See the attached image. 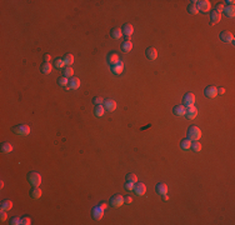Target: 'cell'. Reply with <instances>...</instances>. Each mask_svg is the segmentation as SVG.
<instances>
[{"instance_id":"cell-4","label":"cell","mask_w":235,"mask_h":225,"mask_svg":"<svg viewBox=\"0 0 235 225\" xmlns=\"http://www.w3.org/2000/svg\"><path fill=\"white\" fill-rule=\"evenodd\" d=\"M195 103V95L193 93H186L185 95L183 96V105L185 108H189V106H193Z\"/></svg>"},{"instance_id":"cell-15","label":"cell","mask_w":235,"mask_h":225,"mask_svg":"<svg viewBox=\"0 0 235 225\" xmlns=\"http://www.w3.org/2000/svg\"><path fill=\"white\" fill-rule=\"evenodd\" d=\"M103 215H104V209H102L99 205L95 206L94 209H93V218L95 220H100V219L103 218Z\"/></svg>"},{"instance_id":"cell-3","label":"cell","mask_w":235,"mask_h":225,"mask_svg":"<svg viewBox=\"0 0 235 225\" xmlns=\"http://www.w3.org/2000/svg\"><path fill=\"white\" fill-rule=\"evenodd\" d=\"M28 180L33 186H39L41 183V177L38 171H30L28 174Z\"/></svg>"},{"instance_id":"cell-49","label":"cell","mask_w":235,"mask_h":225,"mask_svg":"<svg viewBox=\"0 0 235 225\" xmlns=\"http://www.w3.org/2000/svg\"><path fill=\"white\" fill-rule=\"evenodd\" d=\"M0 188H4V181H3V180L0 181Z\"/></svg>"},{"instance_id":"cell-11","label":"cell","mask_w":235,"mask_h":225,"mask_svg":"<svg viewBox=\"0 0 235 225\" xmlns=\"http://www.w3.org/2000/svg\"><path fill=\"white\" fill-rule=\"evenodd\" d=\"M145 55H146V58L149 60H155L156 58H158V52H156V49L155 48H148L146 50H145Z\"/></svg>"},{"instance_id":"cell-8","label":"cell","mask_w":235,"mask_h":225,"mask_svg":"<svg viewBox=\"0 0 235 225\" xmlns=\"http://www.w3.org/2000/svg\"><path fill=\"white\" fill-rule=\"evenodd\" d=\"M196 6H198L199 11L206 13L210 10V2H208V0H199V2H196Z\"/></svg>"},{"instance_id":"cell-34","label":"cell","mask_w":235,"mask_h":225,"mask_svg":"<svg viewBox=\"0 0 235 225\" xmlns=\"http://www.w3.org/2000/svg\"><path fill=\"white\" fill-rule=\"evenodd\" d=\"M136 181H138V178H136V175L134 174V173H129L127 175V183H130V184H135Z\"/></svg>"},{"instance_id":"cell-40","label":"cell","mask_w":235,"mask_h":225,"mask_svg":"<svg viewBox=\"0 0 235 225\" xmlns=\"http://www.w3.org/2000/svg\"><path fill=\"white\" fill-rule=\"evenodd\" d=\"M224 8H225V5L224 4H218L216 5V8H215V11H218V13H223L224 11Z\"/></svg>"},{"instance_id":"cell-21","label":"cell","mask_w":235,"mask_h":225,"mask_svg":"<svg viewBox=\"0 0 235 225\" xmlns=\"http://www.w3.org/2000/svg\"><path fill=\"white\" fill-rule=\"evenodd\" d=\"M110 35H111V38H114V39H120V38L123 36L121 28H118V27L113 28V29L110 30Z\"/></svg>"},{"instance_id":"cell-6","label":"cell","mask_w":235,"mask_h":225,"mask_svg":"<svg viewBox=\"0 0 235 225\" xmlns=\"http://www.w3.org/2000/svg\"><path fill=\"white\" fill-rule=\"evenodd\" d=\"M219 38H220L221 41H224V43H234V35H233V33H230V31L223 30L220 33Z\"/></svg>"},{"instance_id":"cell-19","label":"cell","mask_w":235,"mask_h":225,"mask_svg":"<svg viewBox=\"0 0 235 225\" xmlns=\"http://www.w3.org/2000/svg\"><path fill=\"white\" fill-rule=\"evenodd\" d=\"M155 190H156V193L160 194V195L168 194V186H166V184H164V183H159V184L155 186Z\"/></svg>"},{"instance_id":"cell-26","label":"cell","mask_w":235,"mask_h":225,"mask_svg":"<svg viewBox=\"0 0 235 225\" xmlns=\"http://www.w3.org/2000/svg\"><path fill=\"white\" fill-rule=\"evenodd\" d=\"M131 49H133V43L130 40H125L124 43L121 44V50H123V52H125V53H129Z\"/></svg>"},{"instance_id":"cell-41","label":"cell","mask_w":235,"mask_h":225,"mask_svg":"<svg viewBox=\"0 0 235 225\" xmlns=\"http://www.w3.org/2000/svg\"><path fill=\"white\" fill-rule=\"evenodd\" d=\"M0 220H2V221H5L6 220V210H3L2 209V211H0Z\"/></svg>"},{"instance_id":"cell-13","label":"cell","mask_w":235,"mask_h":225,"mask_svg":"<svg viewBox=\"0 0 235 225\" xmlns=\"http://www.w3.org/2000/svg\"><path fill=\"white\" fill-rule=\"evenodd\" d=\"M185 115H186V118H188V119H194L195 116L198 115V109L195 108V105H193V106H189V108H186Z\"/></svg>"},{"instance_id":"cell-45","label":"cell","mask_w":235,"mask_h":225,"mask_svg":"<svg viewBox=\"0 0 235 225\" xmlns=\"http://www.w3.org/2000/svg\"><path fill=\"white\" fill-rule=\"evenodd\" d=\"M50 59H52V58H50V55H49V54H45V55H44V61H45V63H49V61H50Z\"/></svg>"},{"instance_id":"cell-37","label":"cell","mask_w":235,"mask_h":225,"mask_svg":"<svg viewBox=\"0 0 235 225\" xmlns=\"http://www.w3.org/2000/svg\"><path fill=\"white\" fill-rule=\"evenodd\" d=\"M10 224L11 225H19V224H21V219L18 218V216H14V218L10 220Z\"/></svg>"},{"instance_id":"cell-7","label":"cell","mask_w":235,"mask_h":225,"mask_svg":"<svg viewBox=\"0 0 235 225\" xmlns=\"http://www.w3.org/2000/svg\"><path fill=\"white\" fill-rule=\"evenodd\" d=\"M133 190L135 191V194H136V195H144V194H145V191H146V186H145L144 183L136 181L135 184H134Z\"/></svg>"},{"instance_id":"cell-33","label":"cell","mask_w":235,"mask_h":225,"mask_svg":"<svg viewBox=\"0 0 235 225\" xmlns=\"http://www.w3.org/2000/svg\"><path fill=\"white\" fill-rule=\"evenodd\" d=\"M190 149L193 150V152H195V153H199L200 150H201V144L199 143V140H196V141H191Z\"/></svg>"},{"instance_id":"cell-48","label":"cell","mask_w":235,"mask_h":225,"mask_svg":"<svg viewBox=\"0 0 235 225\" xmlns=\"http://www.w3.org/2000/svg\"><path fill=\"white\" fill-rule=\"evenodd\" d=\"M163 200H169V196H168L166 194H164L163 195Z\"/></svg>"},{"instance_id":"cell-46","label":"cell","mask_w":235,"mask_h":225,"mask_svg":"<svg viewBox=\"0 0 235 225\" xmlns=\"http://www.w3.org/2000/svg\"><path fill=\"white\" fill-rule=\"evenodd\" d=\"M99 206L102 208V209H104V210H105V209H106V206H108V204H106V203H104V202H102V203L99 204Z\"/></svg>"},{"instance_id":"cell-43","label":"cell","mask_w":235,"mask_h":225,"mask_svg":"<svg viewBox=\"0 0 235 225\" xmlns=\"http://www.w3.org/2000/svg\"><path fill=\"white\" fill-rule=\"evenodd\" d=\"M216 93L219 94V95H224L225 89H224V88H218V89H216Z\"/></svg>"},{"instance_id":"cell-23","label":"cell","mask_w":235,"mask_h":225,"mask_svg":"<svg viewBox=\"0 0 235 225\" xmlns=\"http://www.w3.org/2000/svg\"><path fill=\"white\" fill-rule=\"evenodd\" d=\"M52 69H53V66H52V64H50V63H43V65H41L40 66V71L41 73H43V74H50V73H52Z\"/></svg>"},{"instance_id":"cell-9","label":"cell","mask_w":235,"mask_h":225,"mask_svg":"<svg viewBox=\"0 0 235 225\" xmlns=\"http://www.w3.org/2000/svg\"><path fill=\"white\" fill-rule=\"evenodd\" d=\"M121 33H123V35L127 36V40H129V36H131V34L134 33L133 25L129 24V23H125L123 27H121Z\"/></svg>"},{"instance_id":"cell-16","label":"cell","mask_w":235,"mask_h":225,"mask_svg":"<svg viewBox=\"0 0 235 225\" xmlns=\"http://www.w3.org/2000/svg\"><path fill=\"white\" fill-rule=\"evenodd\" d=\"M104 108H105V110L108 111H114L116 109V103L114 102V100L111 99H108L104 102Z\"/></svg>"},{"instance_id":"cell-32","label":"cell","mask_w":235,"mask_h":225,"mask_svg":"<svg viewBox=\"0 0 235 225\" xmlns=\"http://www.w3.org/2000/svg\"><path fill=\"white\" fill-rule=\"evenodd\" d=\"M63 60H64V64L66 66H71V64L74 63V56L71 54H66L64 58H63Z\"/></svg>"},{"instance_id":"cell-42","label":"cell","mask_w":235,"mask_h":225,"mask_svg":"<svg viewBox=\"0 0 235 225\" xmlns=\"http://www.w3.org/2000/svg\"><path fill=\"white\" fill-rule=\"evenodd\" d=\"M124 203H125V204H131V203H133V198L129 196V195H127V196L124 198Z\"/></svg>"},{"instance_id":"cell-31","label":"cell","mask_w":235,"mask_h":225,"mask_svg":"<svg viewBox=\"0 0 235 225\" xmlns=\"http://www.w3.org/2000/svg\"><path fill=\"white\" fill-rule=\"evenodd\" d=\"M73 75H74V70L71 66H66V68L63 69V77L65 78H73Z\"/></svg>"},{"instance_id":"cell-20","label":"cell","mask_w":235,"mask_h":225,"mask_svg":"<svg viewBox=\"0 0 235 225\" xmlns=\"http://www.w3.org/2000/svg\"><path fill=\"white\" fill-rule=\"evenodd\" d=\"M41 193H43V191H41V189L39 186H33V189L30 190V196L36 200L41 196Z\"/></svg>"},{"instance_id":"cell-38","label":"cell","mask_w":235,"mask_h":225,"mask_svg":"<svg viewBox=\"0 0 235 225\" xmlns=\"http://www.w3.org/2000/svg\"><path fill=\"white\" fill-rule=\"evenodd\" d=\"M93 103H94L95 105H102V103H104V102H103V98H102V96H95V98L93 99Z\"/></svg>"},{"instance_id":"cell-14","label":"cell","mask_w":235,"mask_h":225,"mask_svg":"<svg viewBox=\"0 0 235 225\" xmlns=\"http://www.w3.org/2000/svg\"><path fill=\"white\" fill-rule=\"evenodd\" d=\"M185 111H186V108L184 106V105H175L173 108V114L174 115L183 116V115H185Z\"/></svg>"},{"instance_id":"cell-10","label":"cell","mask_w":235,"mask_h":225,"mask_svg":"<svg viewBox=\"0 0 235 225\" xmlns=\"http://www.w3.org/2000/svg\"><path fill=\"white\" fill-rule=\"evenodd\" d=\"M110 69H111V71H113L115 75H120V74L123 73V70H124V63H123L121 60H119L118 63L113 64V65L110 66Z\"/></svg>"},{"instance_id":"cell-12","label":"cell","mask_w":235,"mask_h":225,"mask_svg":"<svg viewBox=\"0 0 235 225\" xmlns=\"http://www.w3.org/2000/svg\"><path fill=\"white\" fill-rule=\"evenodd\" d=\"M204 94H205L206 98H215V96L218 95V93H216V88L213 86V85L206 86V88L204 89Z\"/></svg>"},{"instance_id":"cell-1","label":"cell","mask_w":235,"mask_h":225,"mask_svg":"<svg viewBox=\"0 0 235 225\" xmlns=\"http://www.w3.org/2000/svg\"><path fill=\"white\" fill-rule=\"evenodd\" d=\"M188 139H190L191 141H196L201 138V130L195 127V125H191V127L188 129Z\"/></svg>"},{"instance_id":"cell-24","label":"cell","mask_w":235,"mask_h":225,"mask_svg":"<svg viewBox=\"0 0 235 225\" xmlns=\"http://www.w3.org/2000/svg\"><path fill=\"white\" fill-rule=\"evenodd\" d=\"M0 208H2L3 210H10L11 208H13V202L11 200H9V199H5V200H3L2 202V204H0Z\"/></svg>"},{"instance_id":"cell-27","label":"cell","mask_w":235,"mask_h":225,"mask_svg":"<svg viewBox=\"0 0 235 225\" xmlns=\"http://www.w3.org/2000/svg\"><path fill=\"white\" fill-rule=\"evenodd\" d=\"M118 61H119V56H118L116 53H110L108 55V63L110 65H113V64H115Z\"/></svg>"},{"instance_id":"cell-2","label":"cell","mask_w":235,"mask_h":225,"mask_svg":"<svg viewBox=\"0 0 235 225\" xmlns=\"http://www.w3.org/2000/svg\"><path fill=\"white\" fill-rule=\"evenodd\" d=\"M13 131H14V134H18V135H21V136H27L30 134V128H29V125L27 124H19V125H16V127L13 128Z\"/></svg>"},{"instance_id":"cell-36","label":"cell","mask_w":235,"mask_h":225,"mask_svg":"<svg viewBox=\"0 0 235 225\" xmlns=\"http://www.w3.org/2000/svg\"><path fill=\"white\" fill-rule=\"evenodd\" d=\"M54 65H55V68H58V69H61V68H64V60L63 59H55V63H54Z\"/></svg>"},{"instance_id":"cell-30","label":"cell","mask_w":235,"mask_h":225,"mask_svg":"<svg viewBox=\"0 0 235 225\" xmlns=\"http://www.w3.org/2000/svg\"><path fill=\"white\" fill-rule=\"evenodd\" d=\"M104 111H105V108L103 105H95V109H94V114L95 116L100 118V116L104 115Z\"/></svg>"},{"instance_id":"cell-28","label":"cell","mask_w":235,"mask_h":225,"mask_svg":"<svg viewBox=\"0 0 235 225\" xmlns=\"http://www.w3.org/2000/svg\"><path fill=\"white\" fill-rule=\"evenodd\" d=\"M13 152V146L10 143H8V141H5V143L2 144V153L4 154H8V153H11Z\"/></svg>"},{"instance_id":"cell-44","label":"cell","mask_w":235,"mask_h":225,"mask_svg":"<svg viewBox=\"0 0 235 225\" xmlns=\"http://www.w3.org/2000/svg\"><path fill=\"white\" fill-rule=\"evenodd\" d=\"M133 188H134V184H130V183H127V184H125V189L127 190H133Z\"/></svg>"},{"instance_id":"cell-39","label":"cell","mask_w":235,"mask_h":225,"mask_svg":"<svg viewBox=\"0 0 235 225\" xmlns=\"http://www.w3.org/2000/svg\"><path fill=\"white\" fill-rule=\"evenodd\" d=\"M21 224L23 225H30L31 224V219L28 218V216H24V218H21Z\"/></svg>"},{"instance_id":"cell-35","label":"cell","mask_w":235,"mask_h":225,"mask_svg":"<svg viewBox=\"0 0 235 225\" xmlns=\"http://www.w3.org/2000/svg\"><path fill=\"white\" fill-rule=\"evenodd\" d=\"M58 84L60 86H65V88H69V81H68V78L65 77H61L58 79Z\"/></svg>"},{"instance_id":"cell-47","label":"cell","mask_w":235,"mask_h":225,"mask_svg":"<svg viewBox=\"0 0 235 225\" xmlns=\"http://www.w3.org/2000/svg\"><path fill=\"white\" fill-rule=\"evenodd\" d=\"M225 3H226V4H229V5H234V3H235V2H234V0H228V2H225Z\"/></svg>"},{"instance_id":"cell-18","label":"cell","mask_w":235,"mask_h":225,"mask_svg":"<svg viewBox=\"0 0 235 225\" xmlns=\"http://www.w3.org/2000/svg\"><path fill=\"white\" fill-rule=\"evenodd\" d=\"M228 18H234L235 16V6L234 5H228L224 8V11H223Z\"/></svg>"},{"instance_id":"cell-17","label":"cell","mask_w":235,"mask_h":225,"mask_svg":"<svg viewBox=\"0 0 235 225\" xmlns=\"http://www.w3.org/2000/svg\"><path fill=\"white\" fill-rule=\"evenodd\" d=\"M221 19V14L220 13H218L215 10H213L210 13V25H215L216 23H219Z\"/></svg>"},{"instance_id":"cell-29","label":"cell","mask_w":235,"mask_h":225,"mask_svg":"<svg viewBox=\"0 0 235 225\" xmlns=\"http://www.w3.org/2000/svg\"><path fill=\"white\" fill-rule=\"evenodd\" d=\"M190 145H191V140L188 139V138L183 139V140L180 141V148H181L183 150H189V149H190Z\"/></svg>"},{"instance_id":"cell-5","label":"cell","mask_w":235,"mask_h":225,"mask_svg":"<svg viewBox=\"0 0 235 225\" xmlns=\"http://www.w3.org/2000/svg\"><path fill=\"white\" fill-rule=\"evenodd\" d=\"M109 204H110L113 208H119L124 204V198L119 194H115L110 198V202H109Z\"/></svg>"},{"instance_id":"cell-25","label":"cell","mask_w":235,"mask_h":225,"mask_svg":"<svg viewBox=\"0 0 235 225\" xmlns=\"http://www.w3.org/2000/svg\"><path fill=\"white\" fill-rule=\"evenodd\" d=\"M188 11H189L190 14H193V15L198 14L199 9H198V6H196V2H195V0H193V2L188 5Z\"/></svg>"},{"instance_id":"cell-22","label":"cell","mask_w":235,"mask_h":225,"mask_svg":"<svg viewBox=\"0 0 235 225\" xmlns=\"http://www.w3.org/2000/svg\"><path fill=\"white\" fill-rule=\"evenodd\" d=\"M79 86H80V79L73 77V78L70 79V81H69V89L75 90V89H78Z\"/></svg>"}]
</instances>
